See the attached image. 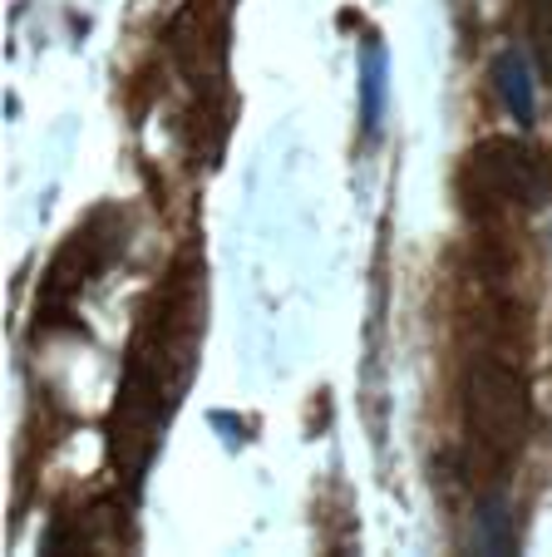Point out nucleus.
<instances>
[{
  "label": "nucleus",
  "instance_id": "obj_1",
  "mask_svg": "<svg viewBox=\"0 0 552 557\" xmlns=\"http://www.w3.org/2000/svg\"><path fill=\"white\" fill-rule=\"evenodd\" d=\"M528 385L518 366L499 356H474L464 370V434L489 463H508L528 444Z\"/></svg>",
  "mask_w": 552,
  "mask_h": 557
},
{
  "label": "nucleus",
  "instance_id": "obj_2",
  "mask_svg": "<svg viewBox=\"0 0 552 557\" xmlns=\"http://www.w3.org/2000/svg\"><path fill=\"white\" fill-rule=\"evenodd\" d=\"M464 198L474 208H542L552 198V163L523 138H483L479 148L464 163V178H458Z\"/></svg>",
  "mask_w": 552,
  "mask_h": 557
},
{
  "label": "nucleus",
  "instance_id": "obj_3",
  "mask_svg": "<svg viewBox=\"0 0 552 557\" xmlns=\"http://www.w3.org/2000/svg\"><path fill=\"white\" fill-rule=\"evenodd\" d=\"M493 89H499L503 109L518 124H532V79H528V60L518 50H499V60H493Z\"/></svg>",
  "mask_w": 552,
  "mask_h": 557
},
{
  "label": "nucleus",
  "instance_id": "obj_4",
  "mask_svg": "<svg viewBox=\"0 0 552 557\" xmlns=\"http://www.w3.org/2000/svg\"><path fill=\"white\" fill-rule=\"evenodd\" d=\"M532 54H538L542 74H548V85H552V0H532Z\"/></svg>",
  "mask_w": 552,
  "mask_h": 557
},
{
  "label": "nucleus",
  "instance_id": "obj_5",
  "mask_svg": "<svg viewBox=\"0 0 552 557\" xmlns=\"http://www.w3.org/2000/svg\"><path fill=\"white\" fill-rule=\"evenodd\" d=\"M479 523H483V547H493V553H508V508H503V498H493L489 508L479 513Z\"/></svg>",
  "mask_w": 552,
  "mask_h": 557
}]
</instances>
